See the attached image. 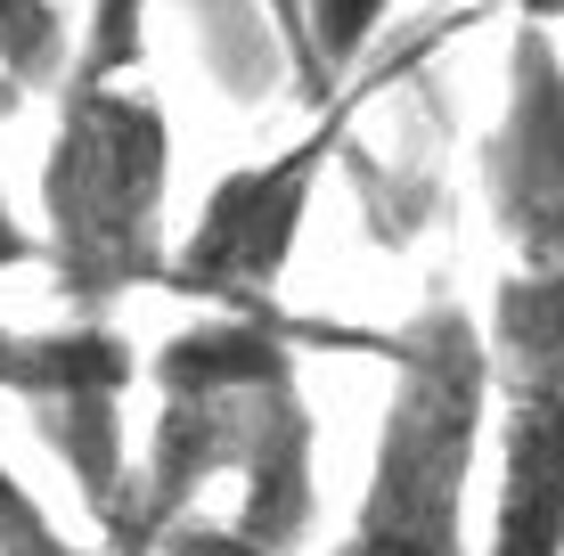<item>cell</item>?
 <instances>
[{
	"mask_svg": "<svg viewBox=\"0 0 564 556\" xmlns=\"http://www.w3.org/2000/svg\"><path fill=\"white\" fill-rule=\"evenodd\" d=\"M0 556H123V548L115 541H74V532L25 491V475L0 458Z\"/></svg>",
	"mask_w": 564,
	"mask_h": 556,
	"instance_id": "8",
	"label": "cell"
},
{
	"mask_svg": "<svg viewBox=\"0 0 564 556\" xmlns=\"http://www.w3.org/2000/svg\"><path fill=\"white\" fill-rule=\"evenodd\" d=\"M148 360L115 319H57V328H9L0 319V401L33 417L50 458L74 475L90 524H107L131 475L123 443V401L140 385Z\"/></svg>",
	"mask_w": 564,
	"mask_h": 556,
	"instance_id": "6",
	"label": "cell"
},
{
	"mask_svg": "<svg viewBox=\"0 0 564 556\" xmlns=\"http://www.w3.org/2000/svg\"><path fill=\"white\" fill-rule=\"evenodd\" d=\"M155 0H90L42 148V271L66 319H115L172 271V107L148 66Z\"/></svg>",
	"mask_w": 564,
	"mask_h": 556,
	"instance_id": "3",
	"label": "cell"
},
{
	"mask_svg": "<svg viewBox=\"0 0 564 556\" xmlns=\"http://www.w3.org/2000/svg\"><path fill=\"white\" fill-rule=\"evenodd\" d=\"M311 328L197 312L148 360L155 417L99 541L123 556H295L319 524Z\"/></svg>",
	"mask_w": 564,
	"mask_h": 556,
	"instance_id": "1",
	"label": "cell"
},
{
	"mask_svg": "<svg viewBox=\"0 0 564 556\" xmlns=\"http://www.w3.org/2000/svg\"><path fill=\"white\" fill-rule=\"evenodd\" d=\"M74 57V25L57 0H0V107L25 90H57Z\"/></svg>",
	"mask_w": 564,
	"mask_h": 556,
	"instance_id": "7",
	"label": "cell"
},
{
	"mask_svg": "<svg viewBox=\"0 0 564 556\" xmlns=\"http://www.w3.org/2000/svg\"><path fill=\"white\" fill-rule=\"evenodd\" d=\"M17 271H42V229H25L9 181H0V279H17Z\"/></svg>",
	"mask_w": 564,
	"mask_h": 556,
	"instance_id": "9",
	"label": "cell"
},
{
	"mask_svg": "<svg viewBox=\"0 0 564 556\" xmlns=\"http://www.w3.org/2000/svg\"><path fill=\"white\" fill-rule=\"evenodd\" d=\"M352 115H360V90L344 83L336 99H319L303 140H286L262 164H238L229 181H213V197L197 205V221L172 246L164 295L197 303V312L295 328V312H286V262H295V238L311 221V197H319L336 148L352 140Z\"/></svg>",
	"mask_w": 564,
	"mask_h": 556,
	"instance_id": "5",
	"label": "cell"
},
{
	"mask_svg": "<svg viewBox=\"0 0 564 556\" xmlns=\"http://www.w3.org/2000/svg\"><path fill=\"white\" fill-rule=\"evenodd\" d=\"M384 426L368 450L360 508L327 556H475V475L491 450V369H482V312L458 295H425L393 336Z\"/></svg>",
	"mask_w": 564,
	"mask_h": 556,
	"instance_id": "4",
	"label": "cell"
},
{
	"mask_svg": "<svg viewBox=\"0 0 564 556\" xmlns=\"http://www.w3.org/2000/svg\"><path fill=\"white\" fill-rule=\"evenodd\" d=\"M491 214V532L482 556H564V50L516 17L499 123L482 131Z\"/></svg>",
	"mask_w": 564,
	"mask_h": 556,
	"instance_id": "2",
	"label": "cell"
},
{
	"mask_svg": "<svg viewBox=\"0 0 564 556\" xmlns=\"http://www.w3.org/2000/svg\"><path fill=\"white\" fill-rule=\"evenodd\" d=\"M499 9H516V17H532V25H564V0H499Z\"/></svg>",
	"mask_w": 564,
	"mask_h": 556,
	"instance_id": "10",
	"label": "cell"
}]
</instances>
